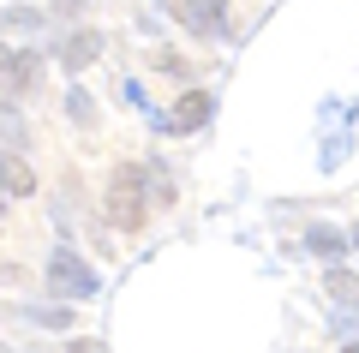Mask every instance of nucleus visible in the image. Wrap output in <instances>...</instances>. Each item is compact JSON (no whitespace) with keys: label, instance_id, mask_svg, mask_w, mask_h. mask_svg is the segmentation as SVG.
<instances>
[{"label":"nucleus","instance_id":"20e7f679","mask_svg":"<svg viewBox=\"0 0 359 353\" xmlns=\"http://www.w3.org/2000/svg\"><path fill=\"white\" fill-rule=\"evenodd\" d=\"M204 120H210V96H204V90H186V96L174 102V120H168V126H174V132H198Z\"/></svg>","mask_w":359,"mask_h":353},{"label":"nucleus","instance_id":"f257e3e1","mask_svg":"<svg viewBox=\"0 0 359 353\" xmlns=\"http://www.w3.org/2000/svg\"><path fill=\"white\" fill-rule=\"evenodd\" d=\"M144 168H114V180H108V222L114 227H126V234H138L144 227Z\"/></svg>","mask_w":359,"mask_h":353},{"label":"nucleus","instance_id":"f03ea898","mask_svg":"<svg viewBox=\"0 0 359 353\" xmlns=\"http://www.w3.org/2000/svg\"><path fill=\"white\" fill-rule=\"evenodd\" d=\"M48 288H54V293H90V288H96V276H90L72 252H60V258L48 264Z\"/></svg>","mask_w":359,"mask_h":353},{"label":"nucleus","instance_id":"39448f33","mask_svg":"<svg viewBox=\"0 0 359 353\" xmlns=\"http://www.w3.org/2000/svg\"><path fill=\"white\" fill-rule=\"evenodd\" d=\"M66 66H72V72H78V66H90V60H96V54H102V36H96V30H78V36H66Z\"/></svg>","mask_w":359,"mask_h":353},{"label":"nucleus","instance_id":"7ed1b4c3","mask_svg":"<svg viewBox=\"0 0 359 353\" xmlns=\"http://www.w3.org/2000/svg\"><path fill=\"white\" fill-rule=\"evenodd\" d=\"M180 18H186V30H198V36H216L222 30V0H168Z\"/></svg>","mask_w":359,"mask_h":353},{"label":"nucleus","instance_id":"1a4fd4ad","mask_svg":"<svg viewBox=\"0 0 359 353\" xmlns=\"http://www.w3.org/2000/svg\"><path fill=\"white\" fill-rule=\"evenodd\" d=\"M311 246H318L323 258H335V252H341L347 240H341V234H335V227H311Z\"/></svg>","mask_w":359,"mask_h":353},{"label":"nucleus","instance_id":"6e6552de","mask_svg":"<svg viewBox=\"0 0 359 353\" xmlns=\"http://www.w3.org/2000/svg\"><path fill=\"white\" fill-rule=\"evenodd\" d=\"M30 186H36V180H30V168L18 162V156H6V192H13V198H25Z\"/></svg>","mask_w":359,"mask_h":353},{"label":"nucleus","instance_id":"9d476101","mask_svg":"<svg viewBox=\"0 0 359 353\" xmlns=\"http://www.w3.org/2000/svg\"><path fill=\"white\" fill-rule=\"evenodd\" d=\"M54 13H60V18H78V13H84V0H54Z\"/></svg>","mask_w":359,"mask_h":353},{"label":"nucleus","instance_id":"9b49d317","mask_svg":"<svg viewBox=\"0 0 359 353\" xmlns=\"http://www.w3.org/2000/svg\"><path fill=\"white\" fill-rule=\"evenodd\" d=\"M341 353H359V347H341Z\"/></svg>","mask_w":359,"mask_h":353},{"label":"nucleus","instance_id":"0eeeda50","mask_svg":"<svg viewBox=\"0 0 359 353\" xmlns=\"http://www.w3.org/2000/svg\"><path fill=\"white\" fill-rule=\"evenodd\" d=\"M323 288H330V300L359 305V276H347V269H330V276H323Z\"/></svg>","mask_w":359,"mask_h":353},{"label":"nucleus","instance_id":"423d86ee","mask_svg":"<svg viewBox=\"0 0 359 353\" xmlns=\"http://www.w3.org/2000/svg\"><path fill=\"white\" fill-rule=\"evenodd\" d=\"M6 84H25V90H36V54H6Z\"/></svg>","mask_w":359,"mask_h":353}]
</instances>
